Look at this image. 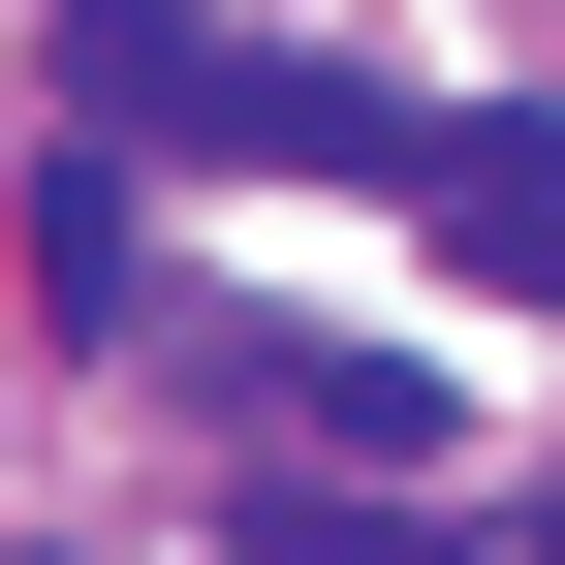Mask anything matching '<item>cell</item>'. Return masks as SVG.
Here are the masks:
<instances>
[{"label": "cell", "instance_id": "obj_1", "mask_svg": "<svg viewBox=\"0 0 565 565\" xmlns=\"http://www.w3.org/2000/svg\"><path fill=\"white\" fill-rule=\"evenodd\" d=\"M408 252H440L471 315H565V126H440V158H408Z\"/></svg>", "mask_w": 565, "mask_h": 565}, {"label": "cell", "instance_id": "obj_2", "mask_svg": "<svg viewBox=\"0 0 565 565\" xmlns=\"http://www.w3.org/2000/svg\"><path fill=\"white\" fill-rule=\"evenodd\" d=\"M252 408H282V440H377V471L440 440V377H408V345H282V315H252Z\"/></svg>", "mask_w": 565, "mask_h": 565}]
</instances>
